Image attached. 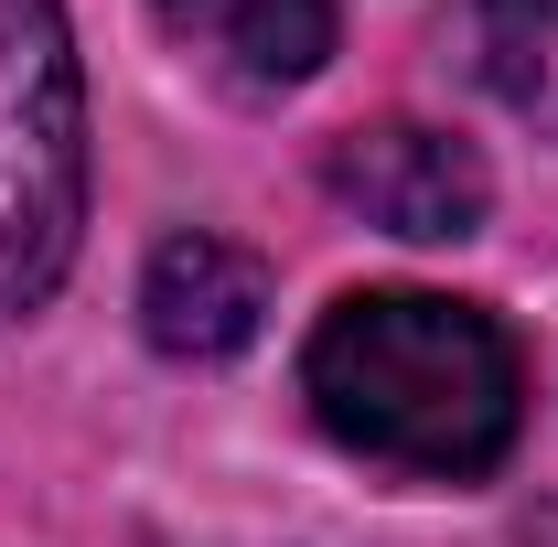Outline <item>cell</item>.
I'll list each match as a JSON object with an SVG mask.
<instances>
[{
	"label": "cell",
	"mask_w": 558,
	"mask_h": 547,
	"mask_svg": "<svg viewBox=\"0 0 558 547\" xmlns=\"http://www.w3.org/2000/svg\"><path fill=\"white\" fill-rule=\"evenodd\" d=\"M301 398L376 473L484 483L526 429V354L484 301L344 290L301 343Z\"/></svg>",
	"instance_id": "6da1fadb"
},
{
	"label": "cell",
	"mask_w": 558,
	"mask_h": 547,
	"mask_svg": "<svg viewBox=\"0 0 558 547\" xmlns=\"http://www.w3.org/2000/svg\"><path fill=\"white\" fill-rule=\"evenodd\" d=\"M86 236V65L65 0H0V323L44 312Z\"/></svg>",
	"instance_id": "7a4b0ae2"
},
{
	"label": "cell",
	"mask_w": 558,
	"mask_h": 547,
	"mask_svg": "<svg viewBox=\"0 0 558 547\" xmlns=\"http://www.w3.org/2000/svg\"><path fill=\"white\" fill-rule=\"evenodd\" d=\"M323 183H333V205H344V215L409 236V247H451V236H473L484 205H494L484 150L451 139V130H418V119L344 130L333 150H323Z\"/></svg>",
	"instance_id": "3957f363"
},
{
	"label": "cell",
	"mask_w": 558,
	"mask_h": 547,
	"mask_svg": "<svg viewBox=\"0 0 558 547\" xmlns=\"http://www.w3.org/2000/svg\"><path fill=\"white\" fill-rule=\"evenodd\" d=\"M258 323H269V258L258 247H236L215 226H183V236L150 247V269H140V333H150V354L226 365V354L258 343Z\"/></svg>",
	"instance_id": "277c9868"
},
{
	"label": "cell",
	"mask_w": 558,
	"mask_h": 547,
	"mask_svg": "<svg viewBox=\"0 0 558 547\" xmlns=\"http://www.w3.org/2000/svg\"><path fill=\"white\" fill-rule=\"evenodd\" d=\"M205 65L236 97H290L333 65V0H205Z\"/></svg>",
	"instance_id": "5b68a950"
},
{
	"label": "cell",
	"mask_w": 558,
	"mask_h": 547,
	"mask_svg": "<svg viewBox=\"0 0 558 547\" xmlns=\"http://www.w3.org/2000/svg\"><path fill=\"white\" fill-rule=\"evenodd\" d=\"M473 65L526 130L558 139V0H473Z\"/></svg>",
	"instance_id": "8992f818"
},
{
	"label": "cell",
	"mask_w": 558,
	"mask_h": 547,
	"mask_svg": "<svg viewBox=\"0 0 558 547\" xmlns=\"http://www.w3.org/2000/svg\"><path fill=\"white\" fill-rule=\"evenodd\" d=\"M161 11H172V22H194V11H205V0H161Z\"/></svg>",
	"instance_id": "52a82bcc"
}]
</instances>
